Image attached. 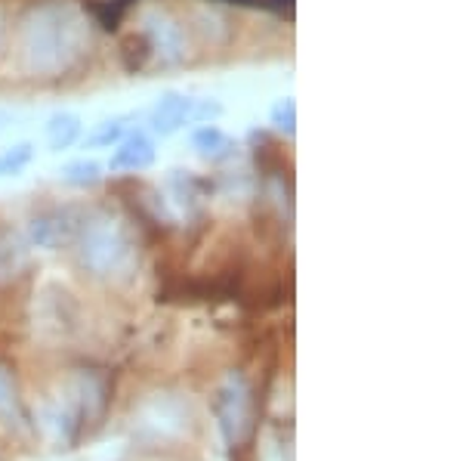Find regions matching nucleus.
Segmentation results:
<instances>
[{
    "instance_id": "1",
    "label": "nucleus",
    "mask_w": 463,
    "mask_h": 461,
    "mask_svg": "<svg viewBox=\"0 0 463 461\" xmlns=\"http://www.w3.org/2000/svg\"><path fill=\"white\" fill-rule=\"evenodd\" d=\"M90 47V22L71 0H41L22 16L16 32L19 69L28 78L71 72Z\"/></svg>"
},
{
    "instance_id": "2",
    "label": "nucleus",
    "mask_w": 463,
    "mask_h": 461,
    "mask_svg": "<svg viewBox=\"0 0 463 461\" xmlns=\"http://www.w3.org/2000/svg\"><path fill=\"white\" fill-rule=\"evenodd\" d=\"M74 245H78L80 266L96 279H124L137 270V239H133L130 226L109 211L90 214L87 220H80Z\"/></svg>"
},
{
    "instance_id": "3",
    "label": "nucleus",
    "mask_w": 463,
    "mask_h": 461,
    "mask_svg": "<svg viewBox=\"0 0 463 461\" xmlns=\"http://www.w3.org/2000/svg\"><path fill=\"white\" fill-rule=\"evenodd\" d=\"M213 415H216V421H220L232 449H241V446H253V434H257L260 415H263V403H260V397H253L244 375H232L229 381L216 390Z\"/></svg>"
},
{
    "instance_id": "4",
    "label": "nucleus",
    "mask_w": 463,
    "mask_h": 461,
    "mask_svg": "<svg viewBox=\"0 0 463 461\" xmlns=\"http://www.w3.org/2000/svg\"><path fill=\"white\" fill-rule=\"evenodd\" d=\"M222 115V106L216 100H198L185 93H164L148 109V130L158 137H174L192 124H213Z\"/></svg>"
},
{
    "instance_id": "5",
    "label": "nucleus",
    "mask_w": 463,
    "mask_h": 461,
    "mask_svg": "<svg viewBox=\"0 0 463 461\" xmlns=\"http://www.w3.org/2000/svg\"><path fill=\"white\" fill-rule=\"evenodd\" d=\"M139 22H143L139 25V37L146 41L148 56L155 62L164 65V69H176V65L185 62L189 47H185V32L176 16H170L167 10L155 6V10H146Z\"/></svg>"
},
{
    "instance_id": "6",
    "label": "nucleus",
    "mask_w": 463,
    "mask_h": 461,
    "mask_svg": "<svg viewBox=\"0 0 463 461\" xmlns=\"http://www.w3.org/2000/svg\"><path fill=\"white\" fill-rule=\"evenodd\" d=\"M78 229H80V217L71 207H53V211H43L32 217V223H28V239L37 248L59 251L65 245H74Z\"/></svg>"
},
{
    "instance_id": "7",
    "label": "nucleus",
    "mask_w": 463,
    "mask_h": 461,
    "mask_svg": "<svg viewBox=\"0 0 463 461\" xmlns=\"http://www.w3.org/2000/svg\"><path fill=\"white\" fill-rule=\"evenodd\" d=\"M111 149H115L109 158L111 174H139V170H148L158 161V146L146 130H130Z\"/></svg>"
},
{
    "instance_id": "8",
    "label": "nucleus",
    "mask_w": 463,
    "mask_h": 461,
    "mask_svg": "<svg viewBox=\"0 0 463 461\" xmlns=\"http://www.w3.org/2000/svg\"><path fill=\"white\" fill-rule=\"evenodd\" d=\"M74 397H78V408H80V425H87V421L99 425V418L106 415L109 406L106 378L99 371H80L78 381H74Z\"/></svg>"
},
{
    "instance_id": "9",
    "label": "nucleus",
    "mask_w": 463,
    "mask_h": 461,
    "mask_svg": "<svg viewBox=\"0 0 463 461\" xmlns=\"http://www.w3.org/2000/svg\"><path fill=\"white\" fill-rule=\"evenodd\" d=\"M192 149H195L198 158L211 161V165H222V161H232L238 152V143L229 137L222 128H216V124H201V128L192 130L189 137Z\"/></svg>"
},
{
    "instance_id": "10",
    "label": "nucleus",
    "mask_w": 463,
    "mask_h": 461,
    "mask_svg": "<svg viewBox=\"0 0 463 461\" xmlns=\"http://www.w3.org/2000/svg\"><path fill=\"white\" fill-rule=\"evenodd\" d=\"M0 425L13 430V434H25L32 427L16 388V375H13L10 366H0Z\"/></svg>"
},
{
    "instance_id": "11",
    "label": "nucleus",
    "mask_w": 463,
    "mask_h": 461,
    "mask_svg": "<svg viewBox=\"0 0 463 461\" xmlns=\"http://www.w3.org/2000/svg\"><path fill=\"white\" fill-rule=\"evenodd\" d=\"M47 146L50 152H65V149H71L74 143H80V137H84V121H80V115H74V111H56V115L47 118Z\"/></svg>"
},
{
    "instance_id": "12",
    "label": "nucleus",
    "mask_w": 463,
    "mask_h": 461,
    "mask_svg": "<svg viewBox=\"0 0 463 461\" xmlns=\"http://www.w3.org/2000/svg\"><path fill=\"white\" fill-rule=\"evenodd\" d=\"M28 266V248L13 229H0V285L22 276Z\"/></svg>"
},
{
    "instance_id": "13",
    "label": "nucleus",
    "mask_w": 463,
    "mask_h": 461,
    "mask_svg": "<svg viewBox=\"0 0 463 461\" xmlns=\"http://www.w3.org/2000/svg\"><path fill=\"white\" fill-rule=\"evenodd\" d=\"M137 115H115V118H106L102 124H96L93 130L87 133L84 139V149H111L115 143H121V139L130 133V121Z\"/></svg>"
},
{
    "instance_id": "14",
    "label": "nucleus",
    "mask_w": 463,
    "mask_h": 461,
    "mask_svg": "<svg viewBox=\"0 0 463 461\" xmlns=\"http://www.w3.org/2000/svg\"><path fill=\"white\" fill-rule=\"evenodd\" d=\"M62 180L69 183V186H74V189H90V186H99L102 183V165L96 158H74V161H69L62 170Z\"/></svg>"
},
{
    "instance_id": "15",
    "label": "nucleus",
    "mask_w": 463,
    "mask_h": 461,
    "mask_svg": "<svg viewBox=\"0 0 463 461\" xmlns=\"http://www.w3.org/2000/svg\"><path fill=\"white\" fill-rule=\"evenodd\" d=\"M34 161V146L32 143H16L0 152V177H19L22 170Z\"/></svg>"
},
{
    "instance_id": "16",
    "label": "nucleus",
    "mask_w": 463,
    "mask_h": 461,
    "mask_svg": "<svg viewBox=\"0 0 463 461\" xmlns=\"http://www.w3.org/2000/svg\"><path fill=\"white\" fill-rule=\"evenodd\" d=\"M269 124H272V130L285 133V137H294L297 133V102L285 96V100H279L272 109H269Z\"/></svg>"
},
{
    "instance_id": "17",
    "label": "nucleus",
    "mask_w": 463,
    "mask_h": 461,
    "mask_svg": "<svg viewBox=\"0 0 463 461\" xmlns=\"http://www.w3.org/2000/svg\"><path fill=\"white\" fill-rule=\"evenodd\" d=\"M4 43H6V22H4V13H0V56H4Z\"/></svg>"
}]
</instances>
